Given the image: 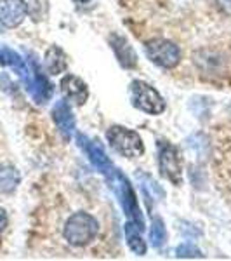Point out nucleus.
<instances>
[{"label":"nucleus","instance_id":"nucleus-4","mask_svg":"<svg viewBox=\"0 0 231 261\" xmlns=\"http://www.w3.org/2000/svg\"><path fill=\"white\" fill-rule=\"evenodd\" d=\"M106 141L113 150L125 159H137L145 153V143L136 130L124 125H111L106 130Z\"/></svg>","mask_w":231,"mask_h":261},{"label":"nucleus","instance_id":"nucleus-21","mask_svg":"<svg viewBox=\"0 0 231 261\" xmlns=\"http://www.w3.org/2000/svg\"><path fill=\"white\" fill-rule=\"evenodd\" d=\"M6 226H7V214L2 207H0V231L6 230Z\"/></svg>","mask_w":231,"mask_h":261},{"label":"nucleus","instance_id":"nucleus-17","mask_svg":"<svg viewBox=\"0 0 231 261\" xmlns=\"http://www.w3.org/2000/svg\"><path fill=\"white\" fill-rule=\"evenodd\" d=\"M19 185V174L12 166H0V193H11Z\"/></svg>","mask_w":231,"mask_h":261},{"label":"nucleus","instance_id":"nucleus-9","mask_svg":"<svg viewBox=\"0 0 231 261\" xmlns=\"http://www.w3.org/2000/svg\"><path fill=\"white\" fill-rule=\"evenodd\" d=\"M77 141H80L78 145L82 146L83 151L87 153V157H89V161L92 166L96 167L98 171H101L103 174H106L108 171L113 167V164L111 161L108 159V155L104 153V150H103V146L99 145L96 140H87L83 134H78V138H77Z\"/></svg>","mask_w":231,"mask_h":261},{"label":"nucleus","instance_id":"nucleus-20","mask_svg":"<svg viewBox=\"0 0 231 261\" xmlns=\"http://www.w3.org/2000/svg\"><path fill=\"white\" fill-rule=\"evenodd\" d=\"M217 4L226 14H231V0H217Z\"/></svg>","mask_w":231,"mask_h":261},{"label":"nucleus","instance_id":"nucleus-1","mask_svg":"<svg viewBox=\"0 0 231 261\" xmlns=\"http://www.w3.org/2000/svg\"><path fill=\"white\" fill-rule=\"evenodd\" d=\"M211 145L214 183L231 207V122H224L214 129Z\"/></svg>","mask_w":231,"mask_h":261},{"label":"nucleus","instance_id":"nucleus-18","mask_svg":"<svg viewBox=\"0 0 231 261\" xmlns=\"http://www.w3.org/2000/svg\"><path fill=\"white\" fill-rule=\"evenodd\" d=\"M150 241L153 247H162L167 241V231H165V223L162 221V218H153L150 226Z\"/></svg>","mask_w":231,"mask_h":261},{"label":"nucleus","instance_id":"nucleus-8","mask_svg":"<svg viewBox=\"0 0 231 261\" xmlns=\"http://www.w3.org/2000/svg\"><path fill=\"white\" fill-rule=\"evenodd\" d=\"M28 6L24 0H0V23L7 28H16L26 18Z\"/></svg>","mask_w":231,"mask_h":261},{"label":"nucleus","instance_id":"nucleus-5","mask_svg":"<svg viewBox=\"0 0 231 261\" xmlns=\"http://www.w3.org/2000/svg\"><path fill=\"white\" fill-rule=\"evenodd\" d=\"M157 150H158V171H160L162 178L170 181L174 187H181L183 161L179 150L165 140H160L157 143Z\"/></svg>","mask_w":231,"mask_h":261},{"label":"nucleus","instance_id":"nucleus-7","mask_svg":"<svg viewBox=\"0 0 231 261\" xmlns=\"http://www.w3.org/2000/svg\"><path fill=\"white\" fill-rule=\"evenodd\" d=\"M145 53L151 63L165 70L176 68L181 61V49L169 39L163 37H155L145 44Z\"/></svg>","mask_w":231,"mask_h":261},{"label":"nucleus","instance_id":"nucleus-22","mask_svg":"<svg viewBox=\"0 0 231 261\" xmlns=\"http://www.w3.org/2000/svg\"><path fill=\"white\" fill-rule=\"evenodd\" d=\"M73 2H77V4H87V2H91V0H73Z\"/></svg>","mask_w":231,"mask_h":261},{"label":"nucleus","instance_id":"nucleus-6","mask_svg":"<svg viewBox=\"0 0 231 261\" xmlns=\"http://www.w3.org/2000/svg\"><path fill=\"white\" fill-rule=\"evenodd\" d=\"M131 101L132 107L148 115H160L165 110V101L162 94L145 81L131 82Z\"/></svg>","mask_w":231,"mask_h":261},{"label":"nucleus","instance_id":"nucleus-3","mask_svg":"<svg viewBox=\"0 0 231 261\" xmlns=\"http://www.w3.org/2000/svg\"><path fill=\"white\" fill-rule=\"evenodd\" d=\"M104 176H106L108 185H110L113 193L117 195V199H119L122 209H124V213L127 214V218L132 223H136L141 230H145V218H142L139 204H137L136 192H134V188H132L131 181L127 179V176H125L124 172H120L119 169H115V167H111Z\"/></svg>","mask_w":231,"mask_h":261},{"label":"nucleus","instance_id":"nucleus-10","mask_svg":"<svg viewBox=\"0 0 231 261\" xmlns=\"http://www.w3.org/2000/svg\"><path fill=\"white\" fill-rule=\"evenodd\" d=\"M61 91L66 98L73 101V103H77L78 107L85 105V101L89 99V87H87V84L73 73H66L61 79Z\"/></svg>","mask_w":231,"mask_h":261},{"label":"nucleus","instance_id":"nucleus-12","mask_svg":"<svg viewBox=\"0 0 231 261\" xmlns=\"http://www.w3.org/2000/svg\"><path fill=\"white\" fill-rule=\"evenodd\" d=\"M110 45L111 49L115 50L117 58H119V63L124 68H134L137 65V56L134 53L132 45L129 44L127 39L122 35H117V33H111L110 35Z\"/></svg>","mask_w":231,"mask_h":261},{"label":"nucleus","instance_id":"nucleus-14","mask_svg":"<svg viewBox=\"0 0 231 261\" xmlns=\"http://www.w3.org/2000/svg\"><path fill=\"white\" fill-rule=\"evenodd\" d=\"M0 65L4 66H11L12 70H16L19 73V77L26 82V86H30V71H28L26 65H24L23 58L19 56L18 53H14L12 49L2 47L0 49Z\"/></svg>","mask_w":231,"mask_h":261},{"label":"nucleus","instance_id":"nucleus-15","mask_svg":"<svg viewBox=\"0 0 231 261\" xmlns=\"http://www.w3.org/2000/svg\"><path fill=\"white\" fill-rule=\"evenodd\" d=\"M124 231H125V241H127L129 249L137 256H145L146 251H148V246H146V242L142 241L139 226H137L136 223L129 221L127 225L124 226Z\"/></svg>","mask_w":231,"mask_h":261},{"label":"nucleus","instance_id":"nucleus-11","mask_svg":"<svg viewBox=\"0 0 231 261\" xmlns=\"http://www.w3.org/2000/svg\"><path fill=\"white\" fill-rule=\"evenodd\" d=\"M52 120H54V124H56V127L60 129L61 136L68 141L71 138V134L75 133V117L66 99H61L54 105Z\"/></svg>","mask_w":231,"mask_h":261},{"label":"nucleus","instance_id":"nucleus-13","mask_svg":"<svg viewBox=\"0 0 231 261\" xmlns=\"http://www.w3.org/2000/svg\"><path fill=\"white\" fill-rule=\"evenodd\" d=\"M32 66H33V82L28 86V91L33 94V99L37 103H45L52 96V86L49 84L47 77L42 73L35 61H32Z\"/></svg>","mask_w":231,"mask_h":261},{"label":"nucleus","instance_id":"nucleus-16","mask_svg":"<svg viewBox=\"0 0 231 261\" xmlns=\"http://www.w3.org/2000/svg\"><path fill=\"white\" fill-rule=\"evenodd\" d=\"M45 66H47L50 75H60L66 70V56L57 45H52L47 50V54H45Z\"/></svg>","mask_w":231,"mask_h":261},{"label":"nucleus","instance_id":"nucleus-19","mask_svg":"<svg viewBox=\"0 0 231 261\" xmlns=\"http://www.w3.org/2000/svg\"><path fill=\"white\" fill-rule=\"evenodd\" d=\"M176 256H178V258H204V254H201V251L198 247L188 242L176 247Z\"/></svg>","mask_w":231,"mask_h":261},{"label":"nucleus","instance_id":"nucleus-2","mask_svg":"<svg viewBox=\"0 0 231 261\" xmlns=\"http://www.w3.org/2000/svg\"><path fill=\"white\" fill-rule=\"evenodd\" d=\"M101 225L89 211H75L66 216L63 225V239L73 249L89 247L98 239Z\"/></svg>","mask_w":231,"mask_h":261}]
</instances>
